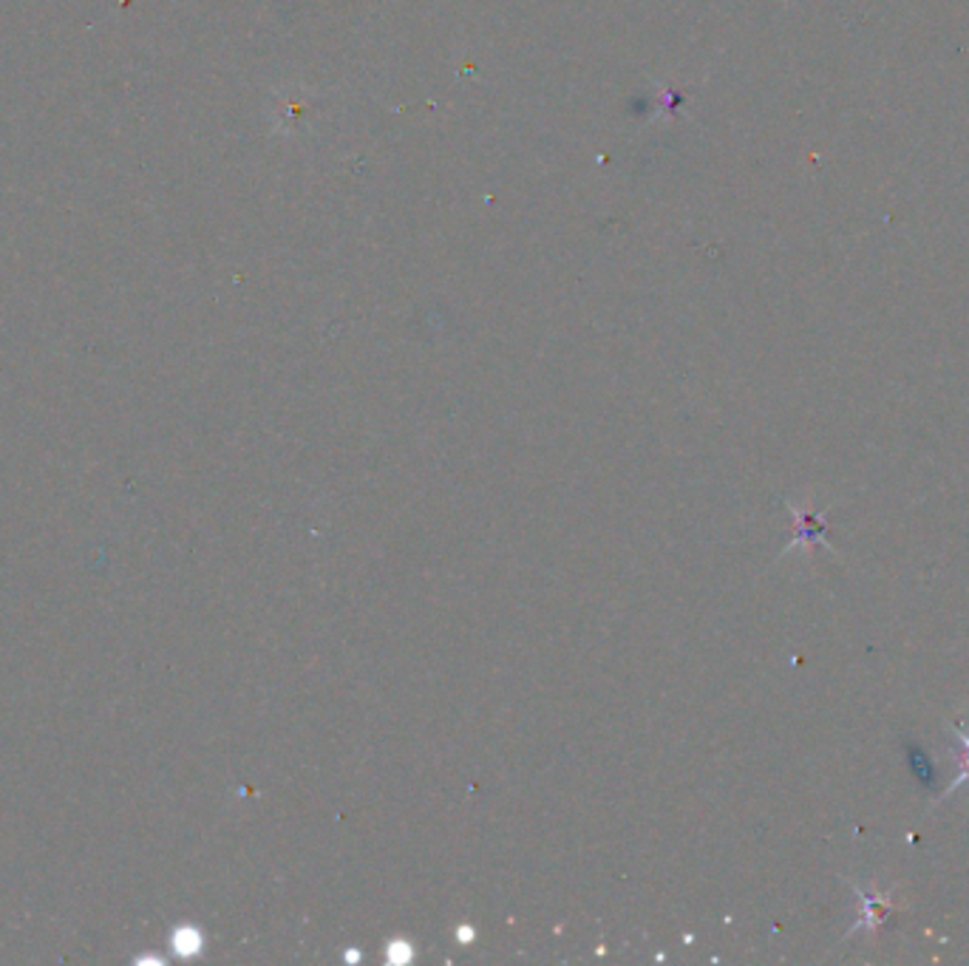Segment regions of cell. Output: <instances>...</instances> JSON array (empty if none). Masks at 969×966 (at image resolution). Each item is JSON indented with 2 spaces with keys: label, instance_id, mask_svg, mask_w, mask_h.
<instances>
[{
  "label": "cell",
  "instance_id": "cell-1",
  "mask_svg": "<svg viewBox=\"0 0 969 966\" xmlns=\"http://www.w3.org/2000/svg\"><path fill=\"white\" fill-rule=\"evenodd\" d=\"M856 896H859V921L853 924L851 932L879 930V927L887 921V916L896 910L890 891H867V887H859L856 884Z\"/></svg>",
  "mask_w": 969,
  "mask_h": 966
},
{
  "label": "cell",
  "instance_id": "cell-4",
  "mask_svg": "<svg viewBox=\"0 0 969 966\" xmlns=\"http://www.w3.org/2000/svg\"><path fill=\"white\" fill-rule=\"evenodd\" d=\"M956 731H958V738H961V743H964V754H961V774H958L956 779H953V786H947L944 788V793L942 797H949V793L953 791H958V788L961 786H967L969 782V731L964 729V726H958L956 723Z\"/></svg>",
  "mask_w": 969,
  "mask_h": 966
},
{
  "label": "cell",
  "instance_id": "cell-3",
  "mask_svg": "<svg viewBox=\"0 0 969 966\" xmlns=\"http://www.w3.org/2000/svg\"><path fill=\"white\" fill-rule=\"evenodd\" d=\"M170 953L179 955V958H193V955L204 953V932L193 924H179L170 932Z\"/></svg>",
  "mask_w": 969,
  "mask_h": 966
},
{
  "label": "cell",
  "instance_id": "cell-2",
  "mask_svg": "<svg viewBox=\"0 0 969 966\" xmlns=\"http://www.w3.org/2000/svg\"><path fill=\"white\" fill-rule=\"evenodd\" d=\"M789 508L796 519V530L794 539H791L789 547H785V553L794 547H814V544H825V547H830L828 539H825V535H828V521H825V516L814 514L811 508H796V505H789Z\"/></svg>",
  "mask_w": 969,
  "mask_h": 966
}]
</instances>
